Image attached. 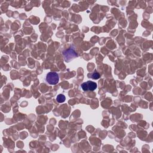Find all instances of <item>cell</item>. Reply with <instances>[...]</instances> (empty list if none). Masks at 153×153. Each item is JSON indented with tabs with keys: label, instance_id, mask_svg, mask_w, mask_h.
Here are the masks:
<instances>
[{
	"label": "cell",
	"instance_id": "1",
	"mask_svg": "<svg viewBox=\"0 0 153 153\" xmlns=\"http://www.w3.org/2000/svg\"><path fill=\"white\" fill-rule=\"evenodd\" d=\"M45 81L50 85L57 84L59 81V75L54 72H48L46 75Z\"/></svg>",
	"mask_w": 153,
	"mask_h": 153
},
{
	"label": "cell",
	"instance_id": "2",
	"mask_svg": "<svg viewBox=\"0 0 153 153\" xmlns=\"http://www.w3.org/2000/svg\"><path fill=\"white\" fill-rule=\"evenodd\" d=\"M63 54L65 57V60L66 62H70L71 60H72V59H75V57H76L78 56L77 54L75 52L74 50L72 48H70L69 49L66 50L65 51H63Z\"/></svg>",
	"mask_w": 153,
	"mask_h": 153
},
{
	"label": "cell",
	"instance_id": "3",
	"mask_svg": "<svg viewBox=\"0 0 153 153\" xmlns=\"http://www.w3.org/2000/svg\"><path fill=\"white\" fill-rule=\"evenodd\" d=\"M81 88L84 91H93L97 88V84L93 81H88L81 84Z\"/></svg>",
	"mask_w": 153,
	"mask_h": 153
},
{
	"label": "cell",
	"instance_id": "4",
	"mask_svg": "<svg viewBox=\"0 0 153 153\" xmlns=\"http://www.w3.org/2000/svg\"><path fill=\"white\" fill-rule=\"evenodd\" d=\"M88 77L89 78H91L93 79H99V77H100V75L99 73H97L96 71H94V72L91 73V74H90L88 75Z\"/></svg>",
	"mask_w": 153,
	"mask_h": 153
},
{
	"label": "cell",
	"instance_id": "5",
	"mask_svg": "<svg viewBox=\"0 0 153 153\" xmlns=\"http://www.w3.org/2000/svg\"><path fill=\"white\" fill-rule=\"evenodd\" d=\"M65 99H66L65 96L63 94H58L57 96V98H56V100H57V102L59 103H62V102H65Z\"/></svg>",
	"mask_w": 153,
	"mask_h": 153
}]
</instances>
